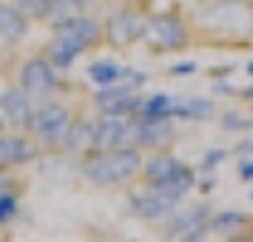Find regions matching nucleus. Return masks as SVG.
<instances>
[{
	"instance_id": "f257e3e1",
	"label": "nucleus",
	"mask_w": 253,
	"mask_h": 242,
	"mask_svg": "<svg viewBox=\"0 0 253 242\" xmlns=\"http://www.w3.org/2000/svg\"><path fill=\"white\" fill-rule=\"evenodd\" d=\"M188 17L194 43L208 48H251L253 43V3L248 0H208Z\"/></svg>"
},
{
	"instance_id": "f03ea898",
	"label": "nucleus",
	"mask_w": 253,
	"mask_h": 242,
	"mask_svg": "<svg viewBox=\"0 0 253 242\" xmlns=\"http://www.w3.org/2000/svg\"><path fill=\"white\" fill-rule=\"evenodd\" d=\"M145 151L120 145L111 151H88L80 160V177L94 188H128L139 183Z\"/></svg>"
},
{
	"instance_id": "7ed1b4c3",
	"label": "nucleus",
	"mask_w": 253,
	"mask_h": 242,
	"mask_svg": "<svg viewBox=\"0 0 253 242\" xmlns=\"http://www.w3.org/2000/svg\"><path fill=\"white\" fill-rule=\"evenodd\" d=\"M105 29V46L131 48L142 40L145 26L151 20L148 0H108L105 12L97 14Z\"/></svg>"
},
{
	"instance_id": "20e7f679",
	"label": "nucleus",
	"mask_w": 253,
	"mask_h": 242,
	"mask_svg": "<svg viewBox=\"0 0 253 242\" xmlns=\"http://www.w3.org/2000/svg\"><path fill=\"white\" fill-rule=\"evenodd\" d=\"M151 54H176L194 46V29L191 17L179 6H168L160 12H151V20L145 26V35L139 40Z\"/></svg>"
},
{
	"instance_id": "39448f33",
	"label": "nucleus",
	"mask_w": 253,
	"mask_h": 242,
	"mask_svg": "<svg viewBox=\"0 0 253 242\" xmlns=\"http://www.w3.org/2000/svg\"><path fill=\"white\" fill-rule=\"evenodd\" d=\"M71 120H74V111H71L69 103L46 100L35 108L32 123H29L26 131L35 137V143L40 145L43 154L60 157V154H66V134H69Z\"/></svg>"
},
{
	"instance_id": "423d86ee",
	"label": "nucleus",
	"mask_w": 253,
	"mask_h": 242,
	"mask_svg": "<svg viewBox=\"0 0 253 242\" xmlns=\"http://www.w3.org/2000/svg\"><path fill=\"white\" fill-rule=\"evenodd\" d=\"M179 140L176 123L171 117H128V145H137L139 151H173Z\"/></svg>"
},
{
	"instance_id": "0eeeda50",
	"label": "nucleus",
	"mask_w": 253,
	"mask_h": 242,
	"mask_svg": "<svg viewBox=\"0 0 253 242\" xmlns=\"http://www.w3.org/2000/svg\"><path fill=\"white\" fill-rule=\"evenodd\" d=\"M17 86H23L35 100L46 103V100H54L60 94L63 80H60V71L46 60V54L37 51V54H32V57H26L20 63V69H17Z\"/></svg>"
},
{
	"instance_id": "6e6552de",
	"label": "nucleus",
	"mask_w": 253,
	"mask_h": 242,
	"mask_svg": "<svg viewBox=\"0 0 253 242\" xmlns=\"http://www.w3.org/2000/svg\"><path fill=\"white\" fill-rule=\"evenodd\" d=\"M51 35L57 37H69L74 40L77 46H83L85 51L91 48H100L105 46V29H103V20L91 12H71V14H63L57 20H51Z\"/></svg>"
},
{
	"instance_id": "1a4fd4ad",
	"label": "nucleus",
	"mask_w": 253,
	"mask_h": 242,
	"mask_svg": "<svg viewBox=\"0 0 253 242\" xmlns=\"http://www.w3.org/2000/svg\"><path fill=\"white\" fill-rule=\"evenodd\" d=\"M145 94L139 89H131L128 83H111V86H100V92H94L91 103L100 114H114V117H134L142 105Z\"/></svg>"
},
{
	"instance_id": "9d476101",
	"label": "nucleus",
	"mask_w": 253,
	"mask_h": 242,
	"mask_svg": "<svg viewBox=\"0 0 253 242\" xmlns=\"http://www.w3.org/2000/svg\"><path fill=\"white\" fill-rule=\"evenodd\" d=\"M43 151L35 143V137L29 131L20 128H6L0 134V171H14L23 168L29 162H35Z\"/></svg>"
},
{
	"instance_id": "9b49d317",
	"label": "nucleus",
	"mask_w": 253,
	"mask_h": 242,
	"mask_svg": "<svg viewBox=\"0 0 253 242\" xmlns=\"http://www.w3.org/2000/svg\"><path fill=\"white\" fill-rule=\"evenodd\" d=\"M176 205H179V202H173L168 196L157 194L148 185H145V191H137V194L131 191V194H128V214L142 219V222H154V225H157V222L162 225V222L176 211Z\"/></svg>"
},
{
	"instance_id": "f8f14e48",
	"label": "nucleus",
	"mask_w": 253,
	"mask_h": 242,
	"mask_svg": "<svg viewBox=\"0 0 253 242\" xmlns=\"http://www.w3.org/2000/svg\"><path fill=\"white\" fill-rule=\"evenodd\" d=\"M35 97L26 92L23 86H9L0 92V114L9 123V128H20L26 131L29 123H32V114H35Z\"/></svg>"
},
{
	"instance_id": "ddd939ff",
	"label": "nucleus",
	"mask_w": 253,
	"mask_h": 242,
	"mask_svg": "<svg viewBox=\"0 0 253 242\" xmlns=\"http://www.w3.org/2000/svg\"><path fill=\"white\" fill-rule=\"evenodd\" d=\"M208 228L211 234L222 237L225 242H253V217L245 211H219L208 217Z\"/></svg>"
},
{
	"instance_id": "4468645a",
	"label": "nucleus",
	"mask_w": 253,
	"mask_h": 242,
	"mask_svg": "<svg viewBox=\"0 0 253 242\" xmlns=\"http://www.w3.org/2000/svg\"><path fill=\"white\" fill-rule=\"evenodd\" d=\"M211 217V205L199 202V205H188V208H176L171 217L162 222V242H176L182 234H188L191 228L208 222Z\"/></svg>"
},
{
	"instance_id": "2eb2a0df",
	"label": "nucleus",
	"mask_w": 253,
	"mask_h": 242,
	"mask_svg": "<svg viewBox=\"0 0 253 242\" xmlns=\"http://www.w3.org/2000/svg\"><path fill=\"white\" fill-rule=\"evenodd\" d=\"M128 145V117H114V114H100L97 128H94V145L91 151H111Z\"/></svg>"
},
{
	"instance_id": "dca6fc26",
	"label": "nucleus",
	"mask_w": 253,
	"mask_h": 242,
	"mask_svg": "<svg viewBox=\"0 0 253 242\" xmlns=\"http://www.w3.org/2000/svg\"><path fill=\"white\" fill-rule=\"evenodd\" d=\"M32 32V20L20 14L12 0H0V40L9 46H20Z\"/></svg>"
},
{
	"instance_id": "f3484780",
	"label": "nucleus",
	"mask_w": 253,
	"mask_h": 242,
	"mask_svg": "<svg viewBox=\"0 0 253 242\" xmlns=\"http://www.w3.org/2000/svg\"><path fill=\"white\" fill-rule=\"evenodd\" d=\"M196 171L188 165V162H182L176 171L171 174V177H165L162 183H157V185H148V188H154L157 194H162V196H168V199H173V202H182L185 196L191 194L196 188Z\"/></svg>"
},
{
	"instance_id": "a211bd4d",
	"label": "nucleus",
	"mask_w": 253,
	"mask_h": 242,
	"mask_svg": "<svg viewBox=\"0 0 253 242\" xmlns=\"http://www.w3.org/2000/svg\"><path fill=\"white\" fill-rule=\"evenodd\" d=\"M182 165V160L173 157V151H151L142 160V174H139V183L142 185H157L165 177H171L176 168Z\"/></svg>"
},
{
	"instance_id": "6ab92c4d",
	"label": "nucleus",
	"mask_w": 253,
	"mask_h": 242,
	"mask_svg": "<svg viewBox=\"0 0 253 242\" xmlns=\"http://www.w3.org/2000/svg\"><path fill=\"white\" fill-rule=\"evenodd\" d=\"M43 54H46V60L57 71H69L71 66H74L83 54H85V48L77 46V43H74V40H69V37L51 35V40L43 46Z\"/></svg>"
},
{
	"instance_id": "aec40b11",
	"label": "nucleus",
	"mask_w": 253,
	"mask_h": 242,
	"mask_svg": "<svg viewBox=\"0 0 253 242\" xmlns=\"http://www.w3.org/2000/svg\"><path fill=\"white\" fill-rule=\"evenodd\" d=\"M94 128H97V117L74 114L66 134V154H88L94 145Z\"/></svg>"
},
{
	"instance_id": "412c9836",
	"label": "nucleus",
	"mask_w": 253,
	"mask_h": 242,
	"mask_svg": "<svg viewBox=\"0 0 253 242\" xmlns=\"http://www.w3.org/2000/svg\"><path fill=\"white\" fill-rule=\"evenodd\" d=\"M213 114H216V103L211 97L176 100V108H173V120H211Z\"/></svg>"
},
{
	"instance_id": "4be33fe9",
	"label": "nucleus",
	"mask_w": 253,
	"mask_h": 242,
	"mask_svg": "<svg viewBox=\"0 0 253 242\" xmlns=\"http://www.w3.org/2000/svg\"><path fill=\"white\" fill-rule=\"evenodd\" d=\"M85 74H88V80H91L94 86H111V83H120V77H123V66H120L117 60H111V57H103V60L88 63Z\"/></svg>"
},
{
	"instance_id": "5701e85b",
	"label": "nucleus",
	"mask_w": 253,
	"mask_h": 242,
	"mask_svg": "<svg viewBox=\"0 0 253 242\" xmlns=\"http://www.w3.org/2000/svg\"><path fill=\"white\" fill-rule=\"evenodd\" d=\"M173 108H176V97L157 92V94L142 97V105H139L137 117H171L173 120Z\"/></svg>"
},
{
	"instance_id": "b1692460",
	"label": "nucleus",
	"mask_w": 253,
	"mask_h": 242,
	"mask_svg": "<svg viewBox=\"0 0 253 242\" xmlns=\"http://www.w3.org/2000/svg\"><path fill=\"white\" fill-rule=\"evenodd\" d=\"M32 23H51V0H12Z\"/></svg>"
},
{
	"instance_id": "393cba45",
	"label": "nucleus",
	"mask_w": 253,
	"mask_h": 242,
	"mask_svg": "<svg viewBox=\"0 0 253 242\" xmlns=\"http://www.w3.org/2000/svg\"><path fill=\"white\" fill-rule=\"evenodd\" d=\"M219 128L222 131H230V134H242V131H251L253 128V117H248V111H239V108H230L219 117Z\"/></svg>"
},
{
	"instance_id": "a878e982",
	"label": "nucleus",
	"mask_w": 253,
	"mask_h": 242,
	"mask_svg": "<svg viewBox=\"0 0 253 242\" xmlns=\"http://www.w3.org/2000/svg\"><path fill=\"white\" fill-rule=\"evenodd\" d=\"M17 208H20V199L12 191H3L0 194V225H9L17 217Z\"/></svg>"
},
{
	"instance_id": "bb28decb",
	"label": "nucleus",
	"mask_w": 253,
	"mask_h": 242,
	"mask_svg": "<svg viewBox=\"0 0 253 242\" xmlns=\"http://www.w3.org/2000/svg\"><path fill=\"white\" fill-rule=\"evenodd\" d=\"M51 20H57L63 14H71V12H83V3L80 0H51Z\"/></svg>"
},
{
	"instance_id": "cd10ccee",
	"label": "nucleus",
	"mask_w": 253,
	"mask_h": 242,
	"mask_svg": "<svg viewBox=\"0 0 253 242\" xmlns=\"http://www.w3.org/2000/svg\"><path fill=\"white\" fill-rule=\"evenodd\" d=\"M225 157H228V151H225V148H211L205 157H202V171L211 174V171H213V168L219 165V162L225 160Z\"/></svg>"
},
{
	"instance_id": "c85d7f7f",
	"label": "nucleus",
	"mask_w": 253,
	"mask_h": 242,
	"mask_svg": "<svg viewBox=\"0 0 253 242\" xmlns=\"http://www.w3.org/2000/svg\"><path fill=\"white\" fill-rule=\"evenodd\" d=\"M208 234H211V228H208V222H202V225L191 228L188 234H182L176 242H208Z\"/></svg>"
},
{
	"instance_id": "c756f323",
	"label": "nucleus",
	"mask_w": 253,
	"mask_h": 242,
	"mask_svg": "<svg viewBox=\"0 0 253 242\" xmlns=\"http://www.w3.org/2000/svg\"><path fill=\"white\" fill-rule=\"evenodd\" d=\"M236 174H239L242 183H253V157H242L236 162Z\"/></svg>"
},
{
	"instance_id": "7c9ffc66",
	"label": "nucleus",
	"mask_w": 253,
	"mask_h": 242,
	"mask_svg": "<svg viewBox=\"0 0 253 242\" xmlns=\"http://www.w3.org/2000/svg\"><path fill=\"white\" fill-rule=\"evenodd\" d=\"M194 71H196V63L188 60V63H176V66H171V69H168V77H191Z\"/></svg>"
},
{
	"instance_id": "2f4dec72",
	"label": "nucleus",
	"mask_w": 253,
	"mask_h": 242,
	"mask_svg": "<svg viewBox=\"0 0 253 242\" xmlns=\"http://www.w3.org/2000/svg\"><path fill=\"white\" fill-rule=\"evenodd\" d=\"M12 48H14V46H9V43H3V40H0V74H3V71H6V69L14 63Z\"/></svg>"
},
{
	"instance_id": "473e14b6",
	"label": "nucleus",
	"mask_w": 253,
	"mask_h": 242,
	"mask_svg": "<svg viewBox=\"0 0 253 242\" xmlns=\"http://www.w3.org/2000/svg\"><path fill=\"white\" fill-rule=\"evenodd\" d=\"M236 154H242V157H253V140L248 137V140H239V143H236Z\"/></svg>"
},
{
	"instance_id": "72a5a7b5",
	"label": "nucleus",
	"mask_w": 253,
	"mask_h": 242,
	"mask_svg": "<svg viewBox=\"0 0 253 242\" xmlns=\"http://www.w3.org/2000/svg\"><path fill=\"white\" fill-rule=\"evenodd\" d=\"M236 94H239L242 100H253V86L251 89H236Z\"/></svg>"
},
{
	"instance_id": "f704fd0d",
	"label": "nucleus",
	"mask_w": 253,
	"mask_h": 242,
	"mask_svg": "<svg viewBox=\"0 0 253 242\" xmlns=\"http://www.w3.org/2000/svg\"><path fill=\"white\" fill-rule=\"evenodd\" d=\"M83 3V9H88V6H94V3H100V0H80Z\"/></svg>"
},
{
	"instance_id": "c9c22d12",
	"label": "nucleus",
	"mask_w": 253,
	"mask_h": 242,
	"mask_svg": "<svg viewBox=\"0 0 253 242\" xmlns=\"http://www.w3.org/2000/svg\"><path fill=\"white\" fill-rule=\"evenodd\" d=\"M6 128H9V123H6V120H3V114H0V134H3V131H6Z\"/></svg>"
},
{
	"instance_id": "e433bc0d",
	"label": "nucleus",
	"mask_w": 253,
	"mask_h": 242,
	"mask_svg": "<svg viewBox=\"0 0 253 242\" xmlns=\"http://www.w3.org/2000/svg\"><path fill=\"white\" fill-rule=\"evenodd\" d=\"M245 71H248V74L253 77V60H248V66H245Z\"/></svg>"
},
{
	"instance_id": "4c0bfd02",
	"label": "nucleus",
	"mask_w": 253,
	"mask_h": 242,
	"mask_svg": "<svg viewBox=\"0 0 253 242\" xmlns=\"http://www.w3.org/2000/svg\"><path fill=\"white\" fill-rule=\"evenodd\" d=\"M251 199H253V191H251Z\"/></svg>"
},
{
	"instance_id": "58836bf2",
	"label": "nucleus",
	"mask_w": 253,
	"mask_h": 242,
	"mask_svg": "<svg viewBox=\"0 0 253 242\" xmlns=\"http://www.w3.org/2000/svg\"><path fill=\"white\" fill-rule=\"evenodd\" d=\"M248 3H253V0H248Z\"/></svg>"
}]
</instances>
